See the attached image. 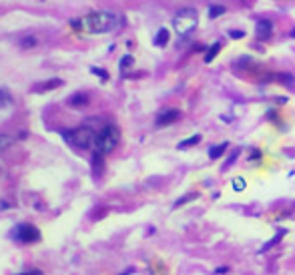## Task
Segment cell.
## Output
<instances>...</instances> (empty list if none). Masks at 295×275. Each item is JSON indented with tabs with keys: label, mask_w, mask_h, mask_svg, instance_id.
<instances>
[{
	"label": "cell",
	"mask_w": 295,
	"mask_h": 275,
	"mask_svg": "<svg viewBox=\"0 0 295 275\" xmlns=\"http://www.w3.org/2000/svg\"><path fill=\"white\" fill-rule=\"evenodd\" d=\"M119 23H121L119 14L111 10H96L83 18H72L68 24L72 30H85L89 34H107V32H113Z\"/></svg>",
	"instance_id": "6da1fadb"
},
{
	"label": "cell",
	"mask_w": 295,
	"mask_h": 275,
	"mask_svg": "<svg viewBox=\"0 0 295 275\" xmlns=\"http://www.w3.org/2000/svg\"><path fill=\"white\" fill-rule=\"evenodd\" d=\"M63 139L67 141L68 145L81 149V151H89L94 147V141H96V131L92 129L91 125H81L76 129H65L61 131Z\"/></svg>",
	"instance_id": "7a4b0ae2"
},
{
	"label": "cell",
	"mask_w": 295,
	"mask_h": 275,
	"mask_svg": "<svg viewBox=\"0 0 295 275\" xmlns=\"http://www.w3.org/2000/svg\"><path fill=\"white\" fill-rule=\"evenodd\" d=\"M197 24H199V14H197V10L191 8V6L181 8V10L175 14V18H173V28H175V32H177L179 36L193 34L195 28H197Z\"/></svg>",
	"instance_id": "3957f363"
},
{
	"label": "cell",
	"mask_w": 295,
	"mask_h": 275,
	"mask_svg": "<svg viewBox=\"0 0 295 275\" xmlns=\"http://www.w3.org/2000/svg\"><path fill=\"white\" fill-rule=\"evenodd\" d=\"M119 141H121V131H119V127L107 125V127H103V129L96 133L94 149L101 151L103 155H109V153H113L114 149H116Z\"/></svg>",
	"instance_id": "277c9868"
},
{
	"label": "cell",
	"mask_w": 295,
	"mask_h": 275,
	"mask_svg": "<svg viewBox=\"0 0 295 275\" xmlns=\"http://www.w3.org/2000/svg\"><path fill=\"white\" fill-rule=\"evenodd\" d=\"M10 239L14 243H21V245H32V243H38L43 239V233L32 223H18L10 229Z\"/></svg>",
	"instance_id": "5b68a950"
},
{
	"label": "cell",
	"mask_w": 295,
	"mask_h": 275,
	"mask_svg": "<svg viewBox=\"0 0 295 275\" xmlns=\"http://www.w3.org/2000/svg\"><path fill=\"white\" fill-rule=\"evenodd\" d=\"M179 119H181V111H177V109H167V111H163V113L157 115L155 125H157V127H169V125L177 123Z\"/></svg>",
	"instance_id": "8992f818"
},
{
	"label": "cell",
	"mask_w": 295,
	"mask_h": 275,
	"mask_svg": "<svg viewBox=\"0 0 295 275\" xmlns=\"http://www.w3.org/2000/svg\"><path fill=\"white\" fill-rule=\"evenodd\" d=\"M67 105L70 109H85L89 105V94L87 92H72L67 99Z\"/></svg>",
	"instance_id": "52a82bcc"
},
{
	"label": "cell",
	"mask_w": 295,
	"mask_h": 275,
	"mask_svg": "<svg viewBox=\"0 0 295 275\" xmlns=\"http://www.w3.org/2000/svg\"><path fill=\"white\" fill-rule=\"evenodd\" d=\"M255 32H257V38H259V41H269L273 34V23L267 21V18L259 21L257 26H255Z\"/></svg>",
	"instance_id": "ba28073f"
},
{
	"label": "cell",
	"mask_w": 295,
	"mask_h": 275,
	"mask_svg": "<svg viewBox=\"0 0 295 275\" xmlns=\"http://www.w3.org/2000/svg\"><path fill=\"white\" fill-rule=\"evenodd\" d=\"M105 157L107 155H103L101 151H92V159H91V167H92V177L94 179H99L101 177V173H103V169H105Z\"/></svg>",
	"instance_id": "9c48e42d"
},
{
	"label": "cell",
	"mask_w": 295,
	"mask_h": 275,
	"mask_svg": "<svg viewBox=\"0 0 295 275\" xmlns=\"http://www.w3.org/2000/svg\"><path fill=\"white\" fill-rule=\"evenodd\" d=\"M14 105V96L6 87H0V109H10Z\"/></svg>",
	"instance_id": "30bf717a"
},
{
	"label": "cell",
	"mask_w": 295,
	"mask_h": 275,
	"mask_svg": "<svg viewBox=\"0 0 295 275\" xmlns=\"http://www.w3.org/2000/svg\"><path fill=\"white\" fill-rule=\"evenodd\" d=\"M58 87H63V78H50V81H46V83H41V85H34V91H54V89H58Z\"/></svg>",
	"instance_id": "8fae6325"
},
{
	"label": "cell",
	"mask_w": 295,
	"mask_h": 275,
	"mask_svg": "<svg viewBox=\"0 0 295 275\" xmlns=\"http://www.w3.org/2000/svg\"><path fill=\"white\" fill-rule=\"evenodd\" d=\"M169 38H171V34H169V30L167 28H159V32L155 34V46H167L169 43Z\"/></svg>",
	"instance_id": "7c38bea8"
},
{
	"label": "cell",
	"mask_w": 295,
	"mask_h": 275,
	"mask_svg": "<svg viewBox=\"0 0 295 275\" xmlns=\"http://www.w3.org/2000/svg\"><path fill=\"white\" fill-rule=\"evenodd\" d=\"M225 12H227V8H225L223 4H211V6H209V18H211V21L223 16Z\"/></svg>",
	"instance_id": "4fadbf2b"
},
{
	"label": "cell",
	"mask_w": 295,
	"mask_h": 275,
	"mask_svg": "<svg viewBox=\"0 0 295 275\" xmlns=\"http://www.w3.org/2000/svg\"><path fill=\"white\" fill-rule=\"evenodd\" d=\"M225 151H227V143H219V145H215V147L209 149V159H219Z\"/></svg>",
	"instance_id": "5bb4252c"
},
{
	"label": "cell",
	"mask_w": 295,
	"mask_h": 275,
	"mask_svg": "<svg viewBox=\"0 0 295 275\" xmlns=\"http://www.w3.org/2000/svg\"><path fill=\"white\" fill-rule=\"evenodd\" d=\"M201 135H193V137H189V139H185V141H181L179 145H177V149L179 151H183V149H189V147H195V145H199L201 143Z\"/></svg>",
	"instance_id": "9a60e30c"
},
{
	"label": "cell",
	"mask_w": 295,
	"mask_h": 275,
	"mask_svg": "<svg viewBox=\"0 0 295 275\" xmlns=\"http://www.w3.org/2000/svg\"><path fill=\"white\" fill-rule=\"evenodd\" d=\"M12 145H14V137H12V135H6V133L0 135V153H2V151H8Z\"/></svg>",
	"instance_id": "2e32d148"
},
{
	"label": "cell",
	"mask_w": 295,
	"mask_h": 275,
	"mask_svg": "<svg viewBox=\"0 0 295 275\" xmlns=\"http://www.w3.org/2000/svg\"><path fill=\"white\" fill-rule=\"evenodd\" d=\"M195 199H199V193H189V195H185L181 199H177L175 205H173V209H179V207L187 205V203H191V201H195Z\"/></svg>",
	"instance_id": "e0dca14e"
},
{
	"label": "cell",
	"mask_w": 295,
	"mask_h": 275,
	"mask_svg": "<svg viewBox=\"0 0 295 275\" xmlns=\"http://www.w3.org/2000/svg\"><path fill=\"white\" fill-rule=\"evenodd\" d=\"M38 43H41V41H38L36 36H32V34H30V36H24V38H21L18 46H21V48H34V46H38Z\"/></svg>",
	"instance_id": "ac0fdd59"
},
{
	"label": "cell",
	"mask_w": 295,
	"mask_h": 275,
	"mask_svg": "<svg viewBox=\"0 0 295 275\" xmlns=\"http://www.w3.org/2000/svg\"><path fill=\"white\" fill-rule=\"evenodd\" d=\"M219 50H221V43H215L213 46H209V50L205 52V63H211L219 54Z\"/></svg>",
	"instance_id": "d6986e66"
},
{
	"label": "cell",
	"mask_w": 295,
	"mask_h": 275,
	"mask_svg": "<svg viewBox=\"0 0 295 275\" xmlns=\"http://www.w3.org/2000/svg\"><path fill=\"white\" fill-rule=\"evenodd\" d=\"M133 63H135V61H133V56H131V54H125V56L119 61V67H121V70H125V69H129Z\"/></svg>",
	"instance_id": "ffe728a7"
},
{
	"label": "cell",
	"mask_w": 295,
	"mask_h": 275,
	"mask_svg": "<svg viewBox=\"0 0 295 275\" xmlns=\"http://www.w3.org/2000/svg\"><path fill=\"white\" fill-rule=\"evenodd\" d=\"M91 72L92 74H96L101 81H109V72L105 69H99V67H91Z\"/></svg>",
	"instance_id": "44dd1931"
},
{
	"label": "cell",
	"mask_w": 295,
	"mask_h": 275,
	"mask_svg": "<svg viewBox=\"0 0 295 275\" xmlns=\"http://www.w3.org/2000/svg\"><path fill=\"white\" fill-rule=\"evenodd\" d=\"M283 235H285V231H279V235H275V237H273L271 241H269V243H265V245H263V249H261V251H267V249H269V247H273V245H275V243H279V241H281V237H283Z\"/></svg>",
	"instance_id": "7402d4cb"
},
{
	"label": "cell",
	"mask_w": 295,
	"mask_h": 275,
	"mask_svg": "<svg viewBox=\"0 0 295 275\" xmlns=\"http://www.w3.org/2000/svg\"><path fill=\"white\" fill-rule=\"evenodd\" d=\"M245 187H247L245 179H241V177H235V179H233V189H235V191H243Z\"/></svg>",
	"instance_id": "603a6c76"
},
{
	"label": "cell",
	"mask_w": 295,
	"mask_h": 275,
	"mask_svg": "<svg viewBox=\"0 0 295 275\" xmlns=\"http://www.w3.org/2000/svg\"><path fill=\"white\" fill-rule=\"evenodd\" d=\"M275 78H277V81H281V83H285V85H293V76H291L289 72H283V74H277Z\"/></svg>",
	"instance_id": "cb8c5ba5"
},
{
	"label": "cell",
	"mask_w": 295,
	"mask_h": 275,
	"mask_svg": "<svg viewBox=\"0 0 295 275\" xmlns=\"http://www.w3.org/2000/svg\"><path fill=\"white\" fill-rule=\"evenodd\" d=\"M239 155H241V149H235V151H233V155H231V157H229V159L225 161V165H223V169H229V167H231V165L235 163V159H237Z\"/></svg>",
	"instance_id": "d4e9b609"
},
{
	"label": "cell",
	"mask_w": 295,
	"mask_h": 275,
	"mask_svg": "<svg viewBox=\"0 0 295 275\" xmlns=\"http://www.w3.org/2000/svg\"><path fill=\"white\" fill-rule=\"evenodd\" d=\"M23 275H43L41 269H32V267H28V269H23Z\"/></svg>",
	"instance_id": "484cf974"
},
{
	"label": "cell",
	"mask_w": 295,
	"mask_h": 275,
	"mask_svg": "<svg viewBox=\"0 0 295 275\" xmlns=\"http://www.w3.org/2000/svg\"><path fill=\"white\" fill-rule=\"evenodd\" d=\"M229 36H231V38H243V36H245V32H241V30H231V32H229Z\"/></svg>",
	"instance_id": "4316f807"
},
{
	"label": "cell",
	"mask_w": 295,
	"mask_h": 275,
	"mask_svg": "<svg viewBox=\"0 0 295 275\" xmlns=\"http://www.w3.org/2000/svg\"><path fill=\"white\" fill-rule=\"evenodd\" d=\"M251 161H255V159H261V151H257V149H255V151H251V157H249Z\"/></svg>",
	"instance_id": "83f0119b"
},
{
	"label": "cell",
	"mask_w": 295,
	"mask_h": 275,
	"mask_svg": "<svg viewBox=\"0 0 295 275\" xmlns=\"http://www.w3.org/2000/svg\"><path fill=\"white\" fill-rule=\"evenodd\" d=\"M14 203H10V201H0V209H12Z\"/></svg>",
	"instance_id": "f1b7e54d"
},
{
	"label": "cell",
	"mask_w": 295,
	"mask_h": 275,
	"mask_svg": "<svg viewBox=\"0 0 295 275\" xmlns=\"http://www.w3.org/2000/svg\"><path fill=\"white\" fill-rule=\"evenodd\" d=\"M215 273H229V267H217Z\"/></svg>",
	"instance_id": "f546056e"
}]
</instances>
